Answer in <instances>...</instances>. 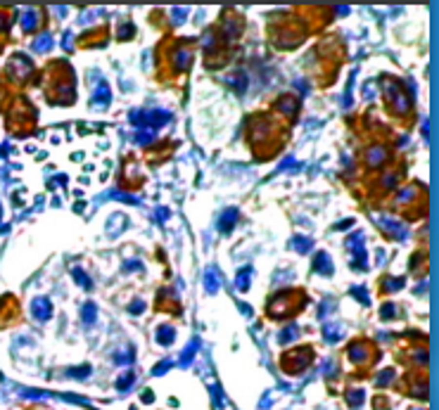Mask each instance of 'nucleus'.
Instances as JSON below:
<instances>
[{
    "label": "nucleus",
    "mask_w": 439,
    "mask_h": 410,
    "mask_svg": "<svg viewBox=\"0 0 439 410\" xmlns=\"http://www.w3.org/2000/svg\"><path fill=\"white\" fill-rule=\"evenodd\" d=\"M34 306H36V308H34V313H36V316H38V318H40V320L50 316V311H48V308H50V303H48V301H43V299H38V301L34 303Z\"/></svg>",
    "instance_id": "1"
},
{
    "label": "nucleus",
    "mask_w": 439,
    "mask_h": 410,
    "mask_svg": "<svg viewBox=\"0 0 439 410\" xmlns=\"http://www.w3.org/2000/svg\"><path fill=\"white\" fill-rule=\"evenodd\" d=\"M347 398H349V403H351V406H361V401H363V391H351Z\"/></svg>",
    "instance_id": "2"
},
{
    "label": "nucleus",
    "mask_w": 439,
    "mask_h": 410,
    "mask_svg": "<svg viewBox=\"0 0 439 410\" xmlns=\"http://www.w3.org/2000/svg\"><path fill=\"white\" fill-rule=\"evenodd\" d=\"M207 287H209V292H216V287H219V278H214V273H209V275H207Z\"/></svg>",
    "instance_id": "3"
},
{
    "label": "nucleus",
    "mask_w": 439,
    "mask_h": 410,
    "mask_svg": "<svg viewBox=\"0 0 439 410\" xmlns=\"http://www.w3.org/2000/svg\"><path fill=\"white\" fill-rule=\"evenodd\" d=\"M83 318H86V320H88V322H91L93 318H95V306H91V303L86 306V316H83Z\"/></svg>",
    "instance_id": "4"
}]
</instances>
